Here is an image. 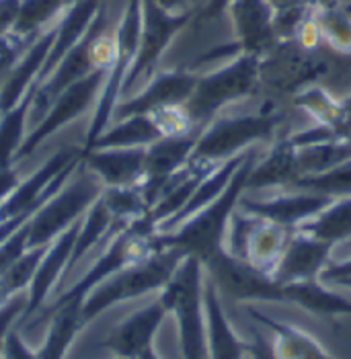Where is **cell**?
<instances>
[{
    "instance_id": "obj_1",
    "label": "cell",
    "mask_w": 351,
    "mask_h": 359,
    "mask_svg": "<svg viewBox=\"0 0 351 359\" xmlns=\"http://www.w3.org/2000/svg\"><path fill=\"white\" fill-rule=\"evenodd\" d=\"M263 146L253 148L249 158L239 170L234 172L232 181L224 189V194L218 199H214L208 208L195 212L183 224H179L171 232H157L154 234V247L159 249H173L179 250L183 257H195L201 261V265L216 255L218 250L224 249L226 241V230L234 210L239 208L241 197L246 194V181L249 172L255 165V161L261 156Z\"/></svg>"
},
{
    "instance_id": "obj_2",
    "label": "cell",
    "mask_w": 351,
    "mask_h": 359,
    "mask_svg": "<svg viewBox=\"0 0 351 359\" xmlns=\"http://www.w3.org/2000/svg\"><path fill=\"white\" fill-rule=\"evenodd\" d=\"M284 121L273 99H261L255 111H222L197 136L191 158L220 165L255 146L270 144Z\"/></svg>"
},
{
    "instance_id": "obj_3",
    "label": "cell",
    "mask_w": 351,
    "mask_h": 359,
    "mask_svg": "<svg viewBox=\"0 0 351 359\" xmlns=\"http://www.w3.org/2000/svg\"><path fill=\"white\" fill-rule=\"evenodd\" d=\"M259 55L241 54L230 62H224L216 70L197 76L190 101L185 103L193 128L204 130L222 111L259 93Z\"/></svg>"
},
{
    "instance_id": "obj_4",
    "label": "cell",
    "mask_w": 351,
    "mask_h": 359,
    "mask_svg": "<svg viewBox=\"0 0 351 359\" xmlns=\"http://www.w3.org/2000/svg\"><path fill=\"white\" fill-rule=\"evenodd\" d=\"M204 287L206 269L201 261L195 257H185L159 296L166 310L177 318L183 359H210Z\"/></svg>"
},
{
    "instance_id": "obj_5",
    "label": "cell",
    "mask_w": 351,
    "mask_h": 359,
    "mask_svg": "<svg viewBox=\"0 0 351 359\" xmlns=\"http://www.w3.org/2000/svg\"><path fill=\"white\" fill-rule=\"evenodd\" d=\"M185 257L179 250L159 249L146 259L113 273L95 285L82 300V316L86 323L103 314L111 306L142 298L152 292H161L177 271Z\"/></svg>"
},
{
    "instance_id": "obj_6",
    "label": "cell",
    "mask_w": 351,
    "mask_h": 359,
    "mask_svg": "<svg viewBox=\"0 0 351 359\" xmlns=\"http://www.w3.org/2000/svg\"><path fill=\"white\" fill-rule=\"evenodd\" d=\"M103 191L101 179L81 161L70 179L27 220L29 249L52 245L62 232L81 222Z\"/></svg>"
},
{
    "instance_id": "obj_7",
    "label": "cell",
    "mask_w": 351,
    "mask_h": 359,
    "mask_svg": "<svg viewBox=\"0 0 351 359\" xmlns=\"http://www.w3.org/2000/svg\"><path fill=\"white\" fill-rule=\"evenodd\" d=\"M191 17L193 11L173 15L161 8L154 0H142V29H140L138 52H135L134 64L126 76L121 99L132 97L159 72L162 57L171 50V43L181 33V29L190 23Z\"/></svg>"
},
{
    "instance_id": "obj_8",
    "label": "cell",
    "mask_w": 351,
    "mask_h": 359,
    "mask_svg": "<svg viewBox=\"0 0 351 359\" xmlns=\"http://www.w3.org/2000/svg\"><path fill=\"white\" fill-rule=\"evenodd\" d=\"M206 276L216 283L218 292L237 302H286L282 283L271 273L255 267L246 259L232 257L220 249L204 263Z\"/></svg>"
},
{
    "instance_id": "obj_9",
    "label": "cell",
    "mask_w": 351,
    "mask_h": 359,
    "mask_svg": "<svg viewBox=\"0 0 351 359\" xmlns=\"http://www.w3.org/2000/svg\"><path fill=\"white\" fill-rule=\"evenodd\" d=\"M107 81L105 72H91L88 76L81 79L79 83L70 84L54 103L50 105L48 113L41 117V121L37 126H33V130L27 134V138L23 142L17 163L25 161L27 156L35 154V150L46 142L52 138L58 130L66 128L68 123H72L74 119H79L86 111L97 107L103 84Z\"/></svg>"
},
{
    "instance_id": "obj_10",
    "label": "cell",
    "mask_w": 351,
    "mask_h": 359,
    "mask_svg": "<svg viewBox=\"0 0 351 359\" xmlns=\"http://www.w3.org/2000/svg\"><path fill=\"white\" fill-rule=\"evenodd\" d=\"M331 201L333 197L329 195L317 194L310 189L286 187L273 191L271 195L244 194L239 201V208L261 220L296 230L300 224L323 212Z\"/></svg>"
},
{
    "instance_id": "obj_11",
    "label": "cell",
    "mask_w": 351,
    "mask_h": 359,
    "mask_svg": "<svg viewBox=\"0 0 351 359\" xmlns=\"http://www.w3.org/2000/svg\"><path fill=\"white\" fill-rule=\"evenodd\" d=\"M197 76L199 74L183 68H162L138 93L117 103L111 121L130 115H150L166 107L185 105L195 88Z\"/></svg>"
},
{
    "instance_id": "obj_12",
    "label": "cell",
    "mask_w": 351,
    "mask_h": 359,
    "mask_svg": "<svg viewBox=\"0 0 351 359\" xmlns=\"http://www.w3.org/2000/svg\"><path fill=\"white\" fill-rule=\"evenodd\" d=\"M199 132L201 130L185 136H168L146 148V166L140 189L150 210L159 201L166 183L190 163Z\"/></svg>"
},
{
    "instance_id": "obj_13",
    "label": "cell",
    "mask_w": 351,
    "mask_h": 359,
    "mask_svg": "<svg viewBox=\"0 0 351 359\" xmlns=\"http://www.w3.org/2000/svg\"><path fill=\"white\" fill-rule=\"evenodd\" d=\"M226 13L243 54L263 57L279 43L273 27V6L267 0H230Z\"/></svg>"
},
{
    "instance_id": "obj_14",
    "label": "cell",
    "mask_w": 351,
    "mask_h": 359,
    "mask_svg": "<svg viewBox=\"0 0 351 359\" xmlns=\"http://www.w3.org/2000/svg\"><path fill=\"white\" fill-rule=\"evenodd\" d=\"M335 247L317 236L294 230L271 276L277 283L321 279L324 267L333 261Z\"/></svg>"
},
{
    "instance_id": "obj_15",
    "label": "cell",
    "mask_w": 351,
    "mask_h": 359,
    "mask_svg": "<svg viewBox=\"0 0 351 359\" xmlns=\"http://www.w3.org/2000/svg\"><path fill=\"white\" fill-rule=\"evenodd\" d=\"M166 314H168L166 306L162 304L161 298H157L154 302L135 310L132 316L119 323L101 341V345L109 349L115 358L138 359L144 351L152 347L154 337L162 327Z\"/></svg>"
},
{
    "instance_id": "obj_16",
    "label": "cell",
    "mask_w": 351,
    "mask_h": 359,
    "mask_svg": "<svg viewBox=\"0 0 351 359\" xmlns=\"http://www.w3.org/2000/svg\"><path fill=\"white\" fill-rule=\"evenodd\" d=\"M55 25L39 33L19 57V62L4 74L2 84H0V113H6L13 107H17L27 95L35 93L44 64L54 46Z\"/></svg>"
},
{
    "instance_id": "obj_17",
    "label": "cell",
    "mask_w": 351,
    "mask_h": 359,
    "mask_svg": "<svg viewBox=\"0 0 351 359\" xmlns=\"http://www.w3.org/2000/svg\"><path fill=\"white\" fill-rule=\"evenodd\" d=\"M81 161L105 185V189L138 187L144 179L146 148H93L82 150Z\"/></svg>"
},
{
    "instance_id": "obj_18",
    "label": "cell",
    "mask_w": 351,
    "mask_h": 359,
    "mask_svg": "<svg viewBox=\"0 0 351 359\" xmlns=\"http://www.w3.org/2000/svg\"><path fill=\"white\" fill-rule=\"evenodd\" d=\"M300 179L298 170V148L288 136L277 142H271L270 150L255 161L249 172L246 194H263L292 187Z\"/></svg>"
},
{
    "instance_id": "obj_19",
    "label": "cell",
    "mask_w": 351,
    "mask_h": 359,
    "mask_svg": "<svg viewBox=\"0 0 351 359\" xmlns=\"http://www.w3.org/2000/svg\"><path fill=\"white\" fill-rule=\"evenodd\" d=\"M79 230H81V222H77L66 232H62L48 247L35 276H33V281L29 285V302L21 320H27L31 314L41 310V306L50 296L52 287L58 283L60 276L70 269V259H72V250L77 245V238H79Z\"/></svg>"
},
{
    "instance_id": "obj_20",
    "label": "cell",
    "mask_w": 351,
    "mask_h": 359,
    "mask_svg": "<svg viewBox=\"0 0 351 359\" xmlns=\"http://www.w3.org/2000/svg\"><path fill=\"white\" fill-rule=\"evenodd\" d=\"M206 325H208V358L210 359H249V343L243 341L230 325L224 312L216 283L206 276L204 287Z\"/></svg>"
},
{
    "instance_id": "obj_21",
    "label": "cell",
    "mask_w": 351,
    "mask_h": 359,
    "mask_svg": "<svg viewBox=\"0 0 351 359\" xmlns=\"http://www.w3.org/2000/svg\"><path fill=\"white\" fill-rule=\"evenodd\" d=\"M48 316H50V329H48L44 345L35 353L39 359H64L70 345L74 343L77 334L86 325L82 316V300H70L64 304L50 306L46 308V312H41L33 320V325L46 323Z\"/></svg>"
},
{
    "instance_id": "obj_22",
    "label": "cell",
    "mask_w": 351,
    "mask_h": 359,
    "mask_svg": "<svg viewBox=\"0 0 351 359\" xmlns=\"http://www.w3.org/2000/svg\"><path fill=\"white\" fill-rule=\"evenodd\" d=\"M164 138L154 115H130L113 119L95 142L82 150L93 148H148Z\"/></svg>"
},
{
    "instance_id": "obj_23",
    "label": "cell",
    "mask_w": 351,
    "mask_h": 359,
    "mask_svg": "<svg viewBox=\"0 0 351 359\" xmlns=\"http://www.w3.org/2000/svg\"><path fill=\"white\" fill-rule=\"evenodd\" d=\"M284 300L288 304H296L310 314L335 318V316H351V300L329 290L321 279H306L294 283H282Z\"/></svg>"
},
{
    "instance_id": "obj_24",
    "label": "cell",
    "mask_w": 351,
    "mask_h": 359,
    "mask_svg": "<svg viewBox=\"0 0 351 359\" xmlns=\"http://www.w3.org/2000/svg\"><path fill=\"white\" fill-rule=\"evenodd\" d=\"M246 314L251 320L263 325L265 329L273 332V349L279 359H333L314 337L306 334L296 327L273 320L251 306L246 308Z\"/></svg>"
},
{
    "instance_id": "obj_25",
    "label": "cell",
    "mask_w": 351,
    "mask_h": 359,
    "mask_svg": "<svg viewBox=\"0 0 351 359\" xmlns=\"http://www.w3.org/2000/svg\"><path fill=\"white\" fill-rule=\"evenodd\" d=\"M132 222L117 220L113 216V212L109 210L103 195L88 208V212L81 218V230H79V238L72 250V259H70V269L81 261L82 257L91 249H95L99 243L109 241L111 236H115L117 232H121L126 226H130Z\"/></svg>"
},
{
    "instance_id": "obj_26",
    "label": "cell",
    "mask_w": 351,
    "mask_h": 359,
    "mask_svg": "<svg viewBox=\"0 0 351 359\" xmlns=\"http://www.w3.org/2000/svg\"><path fill=\"white\" fill-rule=\"evenodd\" d=\"M296 230L317 236L335 249L351 241V195L333 197V201L314 218L300 224Z\"/></svg>"
},
{
    "instance_id": "obj_27",
    "label": "cell",
    "mask_w": 351,
    "mask_h": 359,
    "mask_svg": "<svg viewBox=\"0 0 351 359\" xmlns=\"http://www.w3.org/2000/svg\"><path fill=\"white\" fill-rule=\"evenodd\" d=\"M351 161V138H337L298 148L300 179L323 175L335 166ZM298 179V181H300Z\"/></svg>"
},
{
    "instance_id": "obj_28",
    "label": "cell",
    "mask_w": 351,
    "mask_h": 359,
    "mask_svg": "<svg viewBox=\"0 0 351 359\" xmlns=\"http://www.w3.org/2000/svg\"><path fill=\"white\" fill-rule=\"evenodd\" d=\"M33 97L35 93L27 95L17 107L0 113V170L11 168L17 163L19 150L29 134V113L33 105Z\"/></svg>"
},
{
    "instance_id": "obj_29",
    "label": "cell",
    "mask_w": 351,
    "mask_h": 359,
    "mask_svg": "<svg viewBox=\"0 0 351 359\" xmlns=\"http://www.w3.org/2000/svg\"><path fill=\"white\" fill-rule=\"evenodd\" d=\"M292 232H294L292 228H286V226H279V224H273V222L261 220V224L257 226V230L253 234V238H251L246 261L253 263L255 267H259V269L271 273L273 267L277 265L282 252L286 249Z\"/></svg>"
},
{
    "instance_id": "obj_30",
    "label": "cell",
    "mask_w": 351,
    "mask_h": 359,
    "mask_svg": "<svg viewBox=\"0 0 351 359\" xmlns=\"http://www.w3.org/2000/svg\"><path fill=\"white\" fill-rule=\"evenodd\" d=\"M64 11V0H21L11 35L21 39L37 37L46 29L55 25V17H62Z\"/></svg>"
},
{
    "instance_id": "obj_31",
    "label": "cell",
    "mask_w": 351,
    "mask_h": 359,
    "mask_svg": "<svg viewBox=\"0 0 351 359\" xmlns=\"http://www.w3.org/2000/svg\"><path fill=\"white\" fill-rule=\"evenodd\" d=\"M321 29H323L324 43L339 52V54H351V17L341 11L335 2L333 4H321L314 11Z\"/></svg>"
},
{
    "instance_id": "obj_32",
    "label": "cell",
    "mask_w": 351,
    "mask_h": 359,
    "mask_svg": "<svg viewBox=\"0 0 351 359\" xmlns=\"http://www.w3.org/2000/svg\"><path fill=\"white\" fill-rule=\"evenodd\" d=\"M292 187H298V189H310V191L329 195V197L351 195V161L343 163V165L335 166V168L326 170L323 175H314V177L300 179V181H296Z\"/></svg>"
},
{
    "instance_id": "obj_33",
    "label": "cell",
    "mask_w": 351,
    "mask_h": 359,
    "mask_svg": "<svg viewBox=\"0 0 351 359\" xmlns=\"http://www.w3.org/2000/svg\"><path fill=\"white\" fill-rule=\"evenodd\" d=\"M261 224V218L244 212L241 208L234 210L230 224H228V230H226V241H224V249L228 250L232 257H239V259H246L249 255V245H251V238L257 230V226Z\"/></svg>"
},
{
    "instance_id": "obj_34",
    "label": "cell",
    "mask_w": 351,
    "mask_h": 359,
    "mask_svg": "<svg viewBox=\"0 0 351 359\" xmlns=\"http://www.w3.org/2000/svg\"><path fill=\"white\" fill-rule=\"evenodd\" d=\"M29 302V292H21L15 298H11L4 306H0V353L4 349V341L8 332L15 329V323L23 318Z\"/></svg>"
},
{
    "instance_id": "obj_35",
    "label": "cell",
    "mask_w": 351,
    "mask_h": 359,
    "mask_svg": "<svg viewBox=\"0 0 351 359\" xmlns=\"http://www.w3.org/2000/svg\"><path fill=\"white\" fill-rule=\"evenodd\" d=\"M4 359H39L37 353H33L27 347V343L23 341L21 332L17 329L8 332L6 341H4V349H2Z\"/></svg>"
},
{
    "instance_id": "obj_36",
    "label": "cell",
    "mask_w": 351,
    "mask_h": 359,
    "mask_svg": "<svg viewBox=\"0 0 351 359\" xmlns=\"http://www.w3.org/2000/svg\"><path fill=\"white\" fill-rule=\"evenodd\" d=\"M161 8H164L166 13L179 15V13H190L193 11V2L195 0H154Z\"/></svg>"
},
{
    "instance_id": "obj_37",
    "label": "cell",
    "mask_w": 351,
    "mask_h": 359,
    "mask_svg": "<svg viewBox=\"0 0 351 359\" xmlns=\"http://www.w3.org/2000/svg\"><path fill=\"white\" fill-rule=\"evenodd\" d=\"M341 113H343V121H345V130H347V136L351 138V95L341 99Z\"/></svg>"
},
{
    "instance_id": "obj_38",
    "label": "cell",
    "mask_w": 351,
    "mask_h": 359,
    "mask_svg": "<svg viewBox=\"0 0 351 359\" xmlns=\"http://www.w3.org/2000/svg\"><path fill=\"white\" fill-rule=\"evenodd\" d=\"M138 359H161V358H159V353L154 351V347H150L148 351H144V353H142Z\"/></svg>"
},
{
    "instance_id": "obj_39",
    "label": "cell",
    "mask_w": 351,
    "mask_h": 359,
    "mask_svg": "<svg viewBox=\"0 0 351 359\" xmlns=\"http://www.w3.org/2000/svg\"><path fill=\"white\" fill-rule=\"evenodd\" d=\"M331 285H343V287H350V290H351V277H343V279H337V281H333Z\"/></svg>"
},
{
    "instance_id": "obj_40",
    "label": "cell",
    "mask_w": 351,
    "mask_h": 359,
    "mask_svg": "<svg viewBox=\"0 0 351 359\" xmlns=\"http://www.w3.org/2000/svg\"><path fill=\"white\" fill-rule=\"evenodd\" d=\"M74 2H77V0H64V4H66V8H68L70 4H74Z\"/></svg>"
},
{
    "instance_id": "obj_41",
    "label": "cell",
    "mask_w": 351,
    "mask_h": 359,
    "mask_svg": "<svg viewBox=\"0 0 351 359\" xmlns=\"http://www.w3.org/2000/svg\"><path fill=\"white\" fill-rule=\"evenodd\" d=\"M339 247H347V249H351V241H347V243H343V245H339ZM337 247V249H339Z\"/></svg>"
},
{
    "instance_id": "obj_42",
    "label": "cell",
    "mask_w": 351,
    "mask_h": 359,
    "mask_svg": "<svg viewBox=\"0 0 351 359\" xmlns=\"http://www.w3.org/2000/svg\"><path fill=\"white\" fill-rule=\"evenodd\" d=\"M115 359H121V358H115Z\"/></svg>"
}]
</instances>
